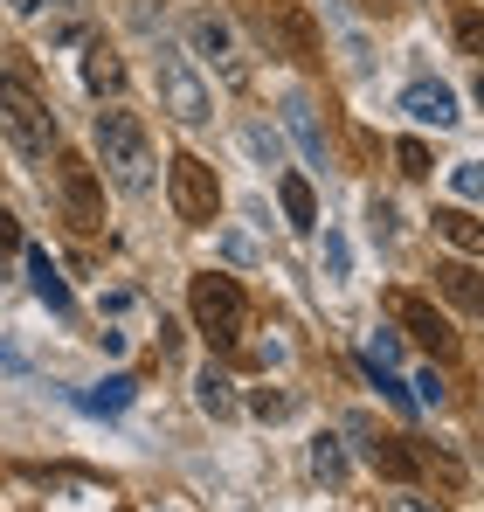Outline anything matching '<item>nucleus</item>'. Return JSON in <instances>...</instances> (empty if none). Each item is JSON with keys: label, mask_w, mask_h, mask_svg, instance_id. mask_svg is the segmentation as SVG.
Returning <instances> with one entry per match:
<instances>
[{"label": "nucleus", "mask_w": 484, "mask_h": 512, "mask_svg": "<svg viewBox=\"0 0 484 512\" xmlns=\"http://www.w3.org/2000/svg\"><path fill=\"white\" fill-rule=\"evenodd\" d=\"M249 21H256V42L298 70H325V35L312 21L305 0H249Z\"/></svg>", "instance_id": "f257e3e1"}, {"label": "nucleus", "mask_w": 484, "mask_h": 512, "mask_svg": "<svg viewBox=\"0 0 484 512\" xmlns=\"http://www.w3.org/2000/svg\"><path fill=\"white\" fill-rule=\"evenodd\" d=\"M97 160L104 173L125 187V194H139V187H153V139H146V125H139V111H97Z\"/></svg>", "instance_id": "f03ea898"}, {"label": "nucleus", "mask_w": 484, "mask_h": 512, "mask_svg": "<svg viewBox=\"0 0 484 512\" xmlns=\"http://www.w3.org/2000/svg\"><path fill=\"white\" fill-rule=\"evenodd\" d=\"M0 132L14 139L21 160H49V146H56V111L42 104V90L28 84V70L0 77Z\"/></svg>", "instance_id": "7ed1b4c3"}, {"label": "nucleus", "mask_w": 484, "mask_h": 512, "mask_svg": "<svg viewBox=\"0 0 484 512\" xmlns=\"http://www.w3.org/2000/svg\"><path fill=\"white\" fill-rule=\"evenodd\" d=\"M187 312L208 333V346H242V333H249V298H242L236 277H222V270H201L187 284Z\"/></svg>", "instance_id": "20e7f679"}, {"label": "nucleus", "mask_w": 484, "mask_h": 512, "mask_svg": "<svg viewBox=\"0 0 484 512\" xmlns=\"http://www.w3.org/2000/svg\"><path fill=\"white\" fill-rule=\"evenodd\" d=\"M166 201H173V215H180V222L215 229V215H222V180H215L208 160L173 153V167H166Z\"/></svg>", "instance_id": "39448f33"}, {"label": "nucleus", "mask_w": 484, "mask_h": 512, "mask_svg": "<svg viewBox=\"0 0 484 512\" xmlns=\"http://www.w3.org/2000/svg\"><path fill=\"white\" fill-rule=\"evenodd\" d=\"M56 201H63V222H70L77 236H97V229H104V187H97L90 160L56 153Z\"/></svg>", "instance_id": "423d86ee"}, {"label": "nucleus", "mask_w": 484, "mask_h": 512, "mask_svg": "<svg viewBox=\"0 0 484 512\" xmlns=\"http://www.w3.org/2000/svg\"><path fill=\"white\" fill-rule=\"evenodd\" d=\"M388 319H395V326H402V333L422 346L429 360H450V353H457V333H450V319H443V312H436L422 291H388Z\"/></svg>", "instance_id": "0eeeda50"}, {"label": "nucleus", "mask_w": 484, "mask_h": 512, "mask_svg": "<svg viewBox=\"0 0 484 512\" xmlns=\"http://www.w3.org/2000/svg\"><path fill=\"white\" fill-rule=\"evenodd\" d=\"M160 97H166V111L180 118V125H201L208 118V84L187 70V56L180 49H166L160 42Z\"/></svg>", "instance_id": "6e6552de"}, {"label": "nucleus", "mask_w": 484, "mask_h": 512, "mask_svg": "<svg viewBox=\"0 0 484 512\" xmlns=\"http://www.w3.org/2000/svg\"><path fill=\"white\" fill-rule=\"evenodd\" d=\"M346 429L367 443V464H374L388 485H415V478H422V464H415V443H408V436H374V423H367V416H353Z\"/></svg>", "instance_id": "1a4fd4ad"}, {"label": "nucleus", "mask_w": 484, "mask_h": 512, "mask_svg": "<svg viewBox=\"0 0 484 512\" xmlns=\"http://www.w3.org/2000/svg\"><path fill=\"white\" fill-rule=\"evenodd\" d=\"M187 42H194V49H201L222 77H242V63H236V28H229L222 14H194V21H187Z\"/></svg>", "instance_id": "9d476101"}, {"label": "nucleus", "mask_w": 484, "mask_h": 512, "mask_svg": "<svg viewBox=\"0 0 484 512\" xmlns=\"http://www.w3.org/2000/svg\"><path fill=\"white\" fill-rule=\"evenodd\" d=\"M21 256H28V277H35V298L56 312V319H70L77 312V298H70V284H63V270L49 263V250H35V243H21Z\"/></svg>", "instance_id": "9b49d317"}, {"label": "nucleus", "mask_w": 484, "mask_h": 512, "mask_svg": "<svg viewBox=\"0 0 484 512\" xmlns=\"http://www.w3.org/2000/svg\"><path fill=\"white\" fill-rule=\"evenodd\" d=\"M402 111L415 118V125H436V132L457 125V97H450L443 84H408L402 90Z\"/></svg>", "instance_id": "f8f14e48"}, {"label": "nucleus", "mask_w": 484, "mask_h": 512, "mask_svg": "<svg viewBox=\"0 0 484 512\" xmlns=\"http://www.w3.org/2000/svg\"><path fill=\"white\" fill-rule=\"evenodd\" d=\"M83 84L97 90V97H118V90H125V63H118V49L83 42Z\"/></svg>", "instance_id": "ddd939ff"}, {"label": "nucleus", "mask_w": 484, "mask_h": 512, "mask_svg": "<svg viewBox=\"0 0 484 512\" xmlns=\"http://www.w3.org/2000/svg\"><path fill=\"white\" fill-rule=\"evenodd\" d=\"M277 201H284V222H291V229H319V194H312L305 173H284V180H277Z\"/></svg>", "instance_id": "4468645a"}, {"label": "nucleus", "mask_w": 484, "mask_h": 512, "mask_svg": "<svg viewBox=\"0 0 484 512\" xmlns=\"http://www.w3.org/2000/svg\"><path fill=\"white\" fill-rule=\"evenodd\" d=\"M284 125H291V139L305 146V160L325 167V132H319V118H312V104H305V97H291V104H284Z\"/></svg>", "instance_id": "2eb2a0df"}, {"label": "nucleus", "mask_w": 484, "mask_h": 512, "mask_svg": "<svg viewBox=\"0 0 484 512\" xmlns=\"http://www.w3.org/2000/svg\"><path fill=\"white\" fill-rule=\"evenodd\" d=\"M436 291H443L450 305L478 312V263H471V256H464V263H443V270H436Z\"/></svg>", "instance_id": "dca6fc26"}, {"label": "nucleus", "mask_w": 484, "mask_h": 512, "mask_svg": "<svg viewBox=\"0 0 484 512\" xmlns=\"http://www.w3.org/2000/svg\"><path fill=\"white\" fill-rule=\"evenodd\" d=\"M194 402H201L208 416H236V381H229L222 367H201V381H194Z\"/></svg>", "instance_id": "f3484780"}, {"label": "nucleus", "mask_w": 484, "mask_h": 512, "mask_svg": "<svg viewBox=\"0 0 484 512\" xmlns=\"http://www.w3.org/2000/svg\"><path fill=\"white\" fill-rule=\"evenodd\" d=\"M436 229H443V236H450L464 256L484 250V229H478V215H471V208H443V215H436Z\"/></svg>", "instance_id": "a211bd4d"}, {"label": "nucleus", "mask_w": 484, "mask_h": 512, "mask_svg": "<svg viewBox=\"0 0 484 512\" xmlns=\"http://www.w3.org/2000/svg\"><path fill=\"white\" fill-rule=\"evenodd\" d=\"M125 402H132V374H111L104 388H90V395H83V409H97V416H118Z\"/></svg>", "instance_id": "6ab92c4d"}, {"label": "nucleus", "mask_w": 484, "mask_h": 512, "mask_svg": "<svg viewBox=\"0 0 484 512\" xmlns=\"http://www.w3.org/2000/svg\"><path fill=\"white\" fill-rule=\"evenodd\" d=\"M312 471H319L325 485H346V450H339V436H319V443H312Z\"/></svg>", "instance_id": "aec40b11"}, {"label": "nucleus", "mask_w": 484, "mask_h": 512, "mask_svg": "<svg viewBox=\"0 0 484 512\" xmlns=\"http://www.w3.org/2000/svg\"><path fill=\"white\" fill-rule=\"evenodd\" d=\"M242 146H249L263 167H277V160H284V146H277V132H270V125H242Z\"/></svg>", "instance_id": "412c9836"}, {"label": "nucleus", "mask_w": 484, "mask_h": 512, "mask_svg": "<svg viewBox=\"0 0 484 512\" xmlns=\"http://www.w3.org/2000/svg\"><path fill=\"white\" fill-rule=\"evenodd\" d=\"M395 167H402L408 180H429V146H422V139H395Z\"/></svg>", "instance_id": "4be33fe9"}, {"label": "nucleus", "mask_w": 484, "mask_h": 512, "mask_svg": "<svg viewBox=\"0 0 484 512\" xmlns=\"http://www.w3.org/2000/svg\"><path fill=\"white\" fill-rule=\"evenodd\" d=\"M457 42H464V56H478V0H457Z\"/></svg>", "instance_id": "5701e85b"}, {"label": "nucleus", "mask_w": 484, "mask_h": 512, "mask_svg": "<svg viewBox=\"0 0 484 512\" xmlns=\"http://www.w3.org/2000/svg\"><path fill=\"white\" fill-rule=\"evenodd\" d=\"M249 409H256L263 423H277V416H291V395H277V388H256V395H249Z\"/></svg>", "instance_id": "b1692460"}, {"label": "nucleus", "mask_w": 484, "mask_h": 512, "mask_svg": "<svg viewBox=\"0 0 484 512\" xmlns=\"http://www.w3.org/2000/svg\"><path fill=\"white\" fill-rule=\"evenodd\" d=\"M388 512H443V499H422L415 485H402V492L388 499Z\"/></svg>", "instance_id": "393cba45"}, {"label": "nucleus", "mask_w": 484, "mask_h": 512, "mask_svg": "<svg viewBox=\"0 0 484 512\" xmlns=\"http://www.w3.org/2000/svg\"><path fill=\"white\" fill-rule=\"evenodd\" d=\"M415 388H422V395H415V402H422V409H436V402H443V381H436V367H429V374H422V381H415Z\"/></svg>", "instance_id": "a878e982"}, {"label": "nucleus", "mask_w": 484, "mask_h": 512, "mask_svg": "<svg viewBox=\"0 0 484 512\" xmlns=\"http://www.w3.org/2000/svg\"><path fill=\"white\" fill-rule=\"evenodd\" d=\"M21 243H28V236H21V222L0 208V250H21Z\"/></svg>", "instance_id": "bb28decb"}, {"label": "nucleus", "mask_w": 484, "mask_h": 512, "mask_svg": "<svg viewBox=\"0 0 484 512\" xmlns=\"http://www.w3.org/2000/svg\"><path fill=\"white\" fill-rule=\"evenodd\" d=\"M450 180H457V194H464V201H471V194H478V167H471V160H464V167L450 173Z\"/></svg>", "instance_id": "cd10ccee"}, {"label": "nucleus", "mask_w": 484, "mask_h": 512, "mask_svg": "<svg viewBox=\"0 0 484 512\" xmlns=\"http://www.w3.org/2000/svg\"><path fill=\"white\" fill-rule=\"evenodd\" d=\"M0 367H7V374H21V367H28V360H21V353H14V346L0 340Z\"/></svg>", "instance_id": "c85d7f7f"}, {"label": "nucleus", "mask_w": 484, "mask_h": 512, "mask_svg": "<svg viewBox=\"0 0 484 512\" xmlns=\"http://www.w3.org/2000/svg\"><path fill=\"white\" fill-rule=\"evenodd\" d=\"M360 7H367V14H395L402 0H360Z\"/></svg>", "instance_id": "c756f323"}]
</instances>
